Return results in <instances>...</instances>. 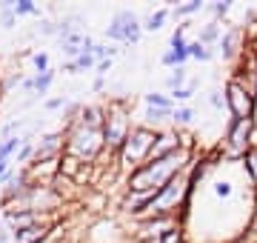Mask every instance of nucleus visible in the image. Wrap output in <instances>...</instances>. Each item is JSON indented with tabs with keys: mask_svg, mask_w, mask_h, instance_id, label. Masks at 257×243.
<instances>
[{
	"mask_svg": "<svg viewBox=\"0 0 257 243\" xmlns=\"http://www.w3.org/2000/svg\"><path fill=\"white\" fill-rule=\"evenodd\" d=\"M103 117L106 106H80V112L72 123H66L63 132V152L66 158L89 163L103 152Z\"/></svg>",
	"mask_w": 257,
	"mask_h": 243,
	"instance_id": "nucleus-1",
	"label": "nucleus"
},
{
	"mask_svg": "<svg viewBox=\"0 0 257 243\" xmlns=\"http://www.w3.org/2000/svg\"><path fill=\"white\" fill-rule=\"evenodd\" d=\"M189 163V152L186 146L180 152H172V155H166V158H155V160H146L143 166L132 169L126 178V186L132 195H152L157 192L160 186H166L172 178H177L180 172L186 169Z\"/></svg>",
	"mask_w": 257,
	"mask_h": 243,
	"instance_id": "nucleus-2",
	"label": "nucleus"
},
{
	"mask_svg": "<svg viewBox=\"0 0 257 243\" xmlns=\"http://www.w3.org/2000/svg\"><path fill=\"white\" fill-rule=\"evenodd\" d=\"M128 132H132V106L126 100H111L103 117V149L117 152Z\"/></svg>",
	"mask_w": 257,
	"mask_h": 243,
	"instance_id": "nucleus-3",
	"label": "nucleus"
},
{
	"mask_svg": "<svg viewBox=\"0 0 257 243\" xmlns=\"http://www.w3.org/2000/svg\"><path fill=\"white\" fill-rule=\"evenodd\" d=\"M155 138H157V132H152L149 126H132L128 138L123 141V146L117 149L120 163H123L128 172H132V169H138V166H143V163L149 160V155H152Z\"/></svg>",
	"mask_w": 257,
	"mask_h": 243,
	"instance_id": "nucleus-4",
	"label": "nucleus"
},
{
	"mask_svg": "<svg viewBox=\"0 0 257 243\" xmlns=\"http://www.w3.org/2000/svg\"><path fill=\"white\" fill-rule=\"evenodd\" d=\"M140 35H143V23L132 9H120L106 26V38L117 40V43H138Z\"/></svg>",
	"mask_w": 257,
	"mask_h": 243,
	"instance_id": "nucleus-5",
	"label": "nucleus"
},
{
	"mask_svg": "<svg viewBox=\"0 0 257 243\" xmlns=\"http://www.w3.org/2000/svg\"><path fill=\"white\" fill-rule=\"evenodd\" d=\"M226 109L231 112V120H243V117H254V94L246 89L243 80H229L226 83Z\"/></svg>",
	"mask_w": 257,
	"mask_h": 243,
	"instance_id": "nucleus-6",
	"label": "nucleus"
},
{
	"mask_svg": "<svg viewBox=\"0 0 257 243\" xmlns=\"http://www.w3.org/2000/svg\"><path fill=\"white\" fill-rule=\"evenodd\" d=\"M251 135H254V117L231 120L229 129H226V152L231 158H243L251 146Z\"/></svg>",
	"mask_w": 257,
	"mask_h": 243,
	"instance_id": "nucleus-7",
	"label": "nucleus"
},
{
	"mask_svg": "<svg viewBox=\"0 0 257 243\" xmlns=\"http://www.w3.org/2000/svg\"><path fill=\"white\" fill-rule=\"evenodd\" d=\"M63 155V132H49L35 143V155L29 163H46V160H60ZM26 163V166H29Z\"/></svg>",
	"mask_w": 257,
	"mask_h": 243,
	"instance_id": "nucleus-8",
	"label": "nucleus"
},
{
	"mask_svg": "<svg viewBox=\"0 0 257 243\" xmlns=\"http://www.w3.org/2000/svg\"><path fill=\"white\" fill-rule=\"evenodd\" d=\"M3 220L9 223V232H15V229H26V226L43 223L49 217H46V212H35V209H6L3 212Z\"/></svg>",
	"mask_w": 257,
	"mask_h": 243,
	"instance_id": "nucleus-9",
	"label": "nucleus"
},
{
	"mask_svg": "<svg viewBox=\"0 0 257 243\" xmlns=\"http://www.w3.org/2000/svg\"><path fill=\"white\" fill-rule=\"evenodd\" d=\"M180 149H183V141H180V135H177V132H160V135L155 138V146H152V155H149V160L166 158V155L180 152Z\"/></svg>",
	"mask_w": 257,
	"mask_h": 243,
	"instance_id": "nucleus-10",
	"label": "nucleus"
},
{
	"mask_svg": "<svg viewBox=\"0 0 257 243\" xmlns=\"http://www.w3.org/2000/svg\"><path fill=\"white\" fill-rule=\"evenodd\" d=\"M55 83V69H46L40 75H32V77H23V92H32L35 97H43L49 92V86Z\"/></svg>",
	"mask_w": 257,
	"mask_h": 243,
	"instance_id": "nucleus-11",
	"label": "nucleus"
},
{
	"mask_svg": "<svg viewBox=\"0 0 257 243\" xmlns=\"http://www.w3.org/2000/svg\"><path fill=\"white\" fill-rule=\"evenodd\" d=\"M240 40H243V32L240 29H229V32H223L220 40H217V46H220V55L226 60H234L240 55Z\"/></svg>",
	"mask_w": 257,
	"mask_h": 243,
	"instance_id": "nucleus-12",
	"label": "nucleus"
},
{
	"mask_svg": "<svg viewBox=\"0 0 257 243\" xmlns=\"http://www.w3.org/2000/svg\"><path fill=\"white\" fill-rule=\"evenodd\" d=\"M97 66V60L92 57V52H86V55L74 57V60H66L63 63V72H69V75H77V72H89V69H94Z\"/></svg>",
	"mask_w": 257,
	"mask_h": 243,
	"instance_id": "nucleus-13",
	"label": "nucleus"
},
{
	"mask_svg": "<svg viewBox=\"0 0 257 243\" xmlns=\"http://www.w3.org/2000/svg\"><path fill=\"white\" fill-rule=\"evenodd\" d=\"M220 35H223V26L217 23V20H209V23L200 29V38H197V43H203V46L211 49V43H217V40H220Z\"/></svg>",
	"mask_w": 257,
	"mask_h": 243,
	"instance_id": "nucleus-14",
	"label": "nucleus"
},
{
	"mask_svg": "<svg viewBox=\"0 0 257 243\" xmlns=\"http://www.w3.org/2000/svg\"><path fill=\"white\" fill-rule=\"evenodd\" d=\"M172 18V9H157V12H152L146 20H143V32H160L163 29V23Z\"/></svg>",
	"mask_w": 257,
	"mask_h": 243,
	"instance_id": "nucleus-15",
	"label": "nucleus"
},
{
	"mask_svg": "<svg viewBox=\"0 0 257 243\" xmlns=\"http://www.w3.org/2000/svg\"><path fill=\"white\" fill-rule=\"evenodd\" d=\"M12 12L15 18H29V15H40V6L35 0H12Z\"/></svg>",
	"mask_w": 257,
	"mask_h": 243,
	"instance_id": "nucleus-16",
	"label": "nucleus"
},
{
	"mask_svg": "<svg viewBox=\"0 0 257 243\" xmlns=\"http://www.w3.org/2000/svg\"><path fill=\"white\" fill-rule=\"evenodd\" d=\"M243 160H246V175H248V180L257 186V143H251V146H248V152L243 155Z\"/></svg>",
	"mask_w": 257,
	"mask_h": 243,
	"instance_id": "nucleus-17",
	"label": "nucleus"
},
{
	"mask_svg": "<svg viewBox=\"0 0 257 243\" xmlns=\"http://www.w3.org/2000/svg\"><path fill=\"white\" fill-rule=\"evenodd\" d=\"M143 103H146V106H152V109H175L172 97H166V94H157V92L143 94Z\"/></svg>",
	"mask_w": 257,
	"mask_h": 243,
	"instance_id": "nucleus-18",
	"label": "nucleus"
},
{
	"mask_svg": "<svg viewBox=\"0 0 257 243\" xmlns=\"http://www.w3.org/2000/svg\"><path fill=\"white\" fill-rule=\"evenodd\" d=\"M186 77H189V69H186V66H177V69H172V75H169L166 86H169L172 92H177V89H183L186 86Z\"/></svg>",
	"mask_w": 257,
	"mask_h": 243,
	"instance_id": "nucleus-19",
	"label": "nucleus"
},
{
	"mask_svg": "<svg viewBox=\"0 0 257 243\" xmlns=\"http://www.w3.org/2000/svg\"><path fill=\"white\" fill-rule=\"evenodd\" d=\"M192 120H194L192 106H175V112H172V123H175V126H189Z\"/></svg>",
	"mask_w": 257,
	"mask_h": 243,
	"instance_id": "nucleus-20",
	"label": "nucleus"
},
{
	"mask_svg": "<svg viewBox=\"0 0 257 243\" xmlns=\"http://www.w3.org/2000/svg\"><path fill=\"white\" fill-rule=\"evenodd\" d=\"M203 0H189V3H183V6H175L172 9V15H177V18H189V15H197V12H203Z\"/></svg>",
	"mask_w": 257,
	"mask_h": 243,
	"instance_id": "nucleus-21",
	"label": "nucleus"
},
{
	"mask_svg": "<svg viewBox=\"0 0 257 243\" xmlns=\"http://www.w3.org/2000/svg\"><path fill=\"white\" fill-rule=\"evenodd\" d=\"M0 23H3V29L18 26V18H15V12H12V0H3V3H0Z\"/></svg>",
	"mask_w": 257,
	"mask_h": 243,
	"instance_id": "nucleus-22",
	"label": "nucleus"
},
{
	"mask_svg": "<svg viewBox=\"0 0 257 243\" xmlns=\"http://www.w3.org/2000/svg\"><path fill=\"white\" fill-rule=\"evenodd\" d=\"M189 57H194V60H211V57H214V52H211L209 46L197 43V40H192V43H189Z\"/></svg>",
	"mask_w": 257,
	"mask_h": 243,
	"instance_id": "nucleus-23",
	"label": "nucleus"
},
{
	"mask_svg": "<svg viewBox=\"0 0 257 243\" xmlns=\"http://www.w3.org/2000/svg\"><path fill=\"white\" fill-rule=\"evenodd\" d=\"M117 55V49L114 46H106V43H94V49H92V57L100 63V60H111V57Z\"/></svg>",
	"mask_w": 257,
	"mask_h": 243,
	"instance_id": "nucleus-24",
	"label": "nucleus"
},
{
	"mask_svg": "<svg viewBox=\"0 0 257 243\" xmlns=\"http://www.w3.org/2000/svg\"><path fill=\"white\" fill-rule=\"evenodd\" d=\"M172 112H175V109H152V106H146V114H143V117H146V123H160V120H166V117L172 120Z\"/></svg>",
	"mask_w": 257,
	"mask_h": 243,
	"instance_id": "nucleus-25",
	"label": "nucleus"
},
{
	"mask_svg": "<svg viewBox=\"0 0 257 243\" xmlns=\"http://www.w3.org/2000/svg\"><path fill=\"white\" fill-rule=\"evenodd\" d=\"M194 89H197V80H192L189 86H183V89H177V92H172V103H189L192 100Z\"/></svg>",
	"mask_w": 257,
	"mask_h": 243,
	"instance_id": "nucleus-26",
	"label": "nucleus"
},
{
	"mask_svg": "<svg viewBox=\"0 0 257 243\" xmlns=\"http://www.w3.org/2000/svg\"><path fill=\"white\" fill-rule=\"evenodd\" d=\"M32 155H35V143H32V135H29L26 141H23V146L18 149V163H23V166H26L29 160H32Z\"/></svg>",
	"mask_w": 257,
	"mask_h": 243,
	"instance_id": "nucleus-27",
	"label": "nucleus"
},
{
	"mask_svg": "<svg viewBox=\"0 0 257 243\" xmlns=\"http://www.w3.org/2000/svg\"><path fill=\"white\" fill-rule=\"evenodd\" d=\"M155 243H183V229H180V226H172V229L163 232Z\"/></svg>",
	"mask_w": 257,
	"mask_h": 243,
	"instance_id": "nucleus-28",
	"label": "nucleus"
},
{
	"mask_svg": "<svg viewBox=\"0 0 257 243\" xmlns=\"http://www.w3.org/2000/svg\"><path fill=\"white\" fill-rule=\"evenodd\" d=\"M32 66H35V75L52 69V66H49V55H46V52H32Z\"/></svg>",
	"mask_w": 257,
	"mask_h": 243,
	"instance_id": "nucleus-29",
	"label": "nucleus"
},
{
	"mask_svg": "<svg viewBox=\"0 0 257 243\" xmlns=\"http://www.w3.org/2000/svg\"><path fill=\"white\" fill-rule=\"evenodd\" d=\"M37 35H43V38H57V23L55 20H40V23H37Z\"/></svg>",
	"mask_w": 257,
	"mask_h": 243,
	"instance_id": "nucleus-30",
	"label": "nucleus"
},
{
	"mask_svg": "<svg viewBox=\"0 0 257 243\" xmlns=\"http://www.w3.org/2000/svg\"><path fill=\"white\" fill-rule=\"evenodd\" d=\"M60 106H69V97H66V94H60V97H52V100L43 103V109H46V112H55V109H60Z\"/></svg>",
	"mask_w": 257,
	"mask_h": 243,
	"instance_id": "nucleus-31",
	"label": "nucleus"
},
{
	"mask_svg": "<svg viewBox=\"0 0 257 243\" xmlns=\"http://www.w3.org/2000/svg\"><path fill=\"white\" fill-rule=\"evenodd\" d=\"M211 12H214V18H226L231 12V3L229 0H220V3H211Z\"/></svg>",
	"mask_w": 257,
	"mask_h": 243,
	"instance_id": "nucleus-32",
	"label": "nucleus"
},
{
	"mask_svg": "<svg viewBox=\"0 0 257 243\" xmlns=\"http://www.w3.org/2000/svg\"><path fill=\"white\" fill-rule=\"evenodd\" d=\"M209 103L214 106V109H223V106H226V97H223V92H220V89H214V92L209 94Z\"/></svg>",
	"mask_w": 257,
	"mask_h": 243,
	"instance_id": "nucleus-33",
	"label": "nucleus"
},
{
	"mask_svg": "<svg viewBox=\"0 0 257 243\" xmlns=\"http://www.w3.org/2000/svg\"><path fill=\"white\" fill-rule=\"evenodd\" d=\"M214 192H217L220 197H229L231 195V183L229 180H217V183H214Z\"/></svg>",
	"mask_w": 257,
	"mask_h": 243,
	"instance_id": "nucleus-34",
	"label": "nucleus"
},
{
	"mask_svg": "<svg viewBox=\"0 0 257 243\" xmlns=\"http://www.w3.org/2000/svg\"><path fill=\"white\" fill-rule=\"evenodd\" d=\"M94 69H97V75H106V72H109V69H111V60H100V63H97V66H94Z\"/></svg>",
	"mask_w": 257,
	"mask_h": 243,
	"instance_id": "nucleus-35",
	"label": "nucleus"
},
{
	"mask_svg": "<svg viewBox=\"0 0 257 243\" xmlns=\"http://www.w3.org/2000/svg\"><path fill=\"white\" fill-rule=\"evenodd\" d=\"M9 163H12V160H0V180H3L6 172H9Z\"/></svg>",
	"mask_w": 257,
	"mask_h": 243,
	"instance_id": "nucleus-36",
	"label": "nucleus"
},
{
	"mask_svg": "<svg viewBox=\"0 0 257 243\" xmlns=\"http://www.w3.org/2000/svg\"><path fill=\"white\" fill-rule=\"evenodd\" d=\"M6 240H12V232L9 229H0V243H6Z\"/></svg>",
	"mask_w": 257,
	"mask_h": 243,
	"instance_id": "nucleus-37",
	"label": "nucleus"
},
{
	"mask_svg": "<svg viewBox=\"0 0 257 243\" xmlns=\"http://www.w3.org/2000/svg\"><path fill=\"white\" fill-rule=\"evenodd\" d=\"M103 86H106V80H103V77H97V80H94V86H92V89H94V92H103Z\"/></svg>",
	"mask_w": 257,
	"mask_h": 243,
	"instance_id": "nucleus-38",
	"label": "nucleus"
},
{
	"mask_svg": "<svg viewBox=\"0 0 257 243\" xmlns=\"http://www.w3.org/2000/svg\"><path fill=\"white\" fill-rule=\"evenodd\" d=\"M251 234H257V217H254V223H251Z\"/></svg>",
	"mask_w": 257,
	"mask_h": 243,
	"instance_id": "nucleus-39",
	"label": "nucleus"
},
{
	"mask_svg": "<svg viewBox=\"0 0 257 243\" xmlns=\"http://www.w3.org/2000/svg\"><path fill=\"white\" fill-rule=\"evenodd\" d=\"M0 94H3V89H0Z\"/></svg>",
	"mask_w": 257,
	"mask_h": 243,
	"instance_id": "nucleus-40",
	"label": "nucleus"
},
{
	"mask_svg": "<svg viewBox=\"0 0 257 243\" xmlns=\"http://www.w3.org/2000/svg\"><path fill=\"white\" fill-rule=\"evenodd\" d=\"M60 243H63V240H60Z\"/></svg>",
	"mask_w": 257,
	"mask_h": 243,
	"instance_id": "nucleus-41",
	"label": "nucleus"
}]
</instances>
